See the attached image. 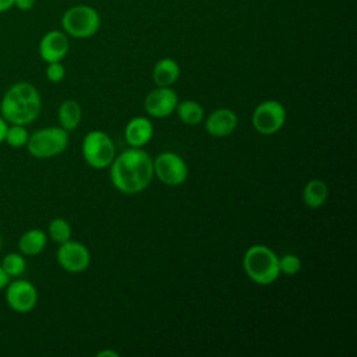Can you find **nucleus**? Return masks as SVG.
<instances>
[{
  "mask_svg": "<svg viewBox=\"0 0 357 357\" xmlns=\"http://www.w3.org/2000/svg\"><path fill=\"white\" fill-rule=\"evenodd\" d=\"M153 178V159L142 148H130L114 156L110 180L123 194L144 191Z\"/></svg>",
  "mask_w": 357,
  "mask_h": 357,
  "instance_id": "nucleus-1",
  "label": "nucleus"
},
{
  "mask_svg": "<svg viewBox=\"0 0 357 357\" xmlns=\"http://www.w3.org/2000/svg\"><path fill=\"white\" fill-rule=\"evenodd\" d=\"M42 99L38 89L26 81L13 84L0 102V116L8 124H29L39 116Z\"/></svg>",
  "mask_w": 357,
  "mask_h": 357,
  "instance_id": "nucleus-2",
  "label": "nucleus"
},
{
  "mask_svg": "<svg viewBox=\"0 0 357 357\" xmlns=\"http://www.w3.org/2000/svg\"><path fill=\"white\" fill-rule=\"evenodd\" d=\"M243 268L247 276L261 286L272 284L280 275L279 257L273 250L262 244L247 248L243 257Z\"/></svg>",
  "mask_w": 357,
  "mask_h": 357,
  "instance_id": "nucleus-3",
  "label": "nucleus"
},
{
  "mask_svg": "<svg viewBox=\"0 0 357 357\" xmlns=\"http://www.w3.org/2000/svg\"><path fill=\"white\" fill-rule=\"evenodd\" d=\"M28 152L38 159H49L63 153L68 146V131L63 127H45L29 134Z\"/></svg>",
  "mask_w": 357,
  "mask_h": 357,
  "instance_id": "nucleus-4",
  "label": "nucleus"
},
{
  "mask_svg": "<svg viewBox=\"0 0 357 357\" xmlns=\"http://www.w3.org/2000/svg\"><path fill=\"white\" fill-rule=\"evenodd\" d=\"M64 32L73 38H89L95 35L100 26V17L93 7L78 4L70 7L61 17Z\"/></svg>",
  "mask_w": 357,
  "mask_h": 357,
  "instance_id": "nucleus-5",
  "label": "nucleus"
},
{
  "mask_svg": "<svg viewBox=\"0 0 357 357\" xmlns=\"http://www.w3.org/2000/svg\"><path fill=\"white\" fill-rule=\"evenodd\" d=\"M82 156L93 169L110 166L116 156V148L112 138L100 130L89 131L82 139Z\"/></svg>",
  "mask_w": 357,
  "mask_h": 357,
  "instance_id": "nucleus-6",
  "label": "nucleus"
},
{
  "mask_svg": "<svg viewBox=\"0 0 357 357\" xmlns=\"http://www.w3.org/2000/svg\"><path fill=\"white\" fill-rule=\"evenodd\" d=\"M286 121L284 106L273 99L261 102L252 112L251 123L255 131L262 135H272L278 132Z\"/></svg>",
  "mask_w": 357,
  "mask_h": 357,
  "instance_id": "nucleus-7",
  "label": "nucleus"
},
{
  "mask_svg": "<svg viewBox=\"0 0 357 357\" xmlns=\"http://www.w3.org/2000/svg\"><path fill=\"white\" fill-rule=\"evenodd\" d=\"M153 176L166 185H180L188 177L185 160L176 152H162L153 160Z\"/></svg>",
  "mask_w": 357,
  "mask_h": 357,
  "instance_id": "nucleus-8",
  "label": "nucleus"
},
{
  "mask_svg": "<svg viewBox=\"0 0 357 357\" xmlns=\"http://www.w3.org/2000/svg\"><path fill=\"white\" fill-rule=\"evenodd\" d=\"M6 303L13 311L26 314L38 303V290L29 280L15 278L6 286Z\"/></svg>",
  "mask_w": 357,
  "mask_h": 357,
  "instance_id": "nucleus-9",
  "label": "nucleus"
},
{
  "mask_svg": "<svg viewBox=\"0 0 357 357\" xmlns=\"http://www.w3.org/2000/svg\"><path fill=\"white\" fill-rule=\"evenodd\" d=\"M56 258L59 265L70 273L84 272L91 264V252L86 245L71 238L59 244Z\"/></svg>",
  "mask_w": 357,
  "mask_h": 357,
  "instance_id": "nucleus-10",
  "label": "nucleus"
},
{
  "mask_svg": "<svg viewBox=\"0 0 357 357\" xmlns=\"http://www.w3.org/2000/svg\"><path fill=\"white\" fill-rule=\"evenodd\" d=\"M178 103V96L170 86H158L151 91L144 102L145 110L149 116L155 119H165L176 112Z\"/></svg>",
  "mask_w": 357,
  "mask_h": 357,
  "instance_id": "nucleus-11",
  "label": "nucleus"
},
{
  "mask_svg": "<svg viewBox=\"0 0 357 357\" xmlns=\"http://www.w3.org/2000/svg\"><path fill=\"white\" fill-rule=\"evenodd\" d=\"M68 49L67 35L61 31H49L39 42V54L46 63L61 61L68 53Z\"/></svg>",
  "mask_w": 357,
  "mask_h": 357,
  "instance_id": "nucleus-12",
  "label": "nucleus"
},
{
  "mask_svg": "<svg viewBox=\"0 0 357 357\" xmlns=\"http://www.w3.org/2000/svg\"><path fill=\"white\" fill-rule=\"evenodd\" d=\"M238 124L237 114L229 109V107H220L213 110L206 121H205V130L212 137H227L230 135Z\"/></svg>",
  "mask_w": 357,
  "mask_h": 357,
  "instance_id": "nucleus-13",
  "label": "nucleus"
},
{
  "mask_svg": "<svg viewBox=\"0 0 357 357\" xmlns=\"http://www.w3.org/2000/svg\"><path fill=\"white\" fill-rule=\"evenodd\" d=\"M153 135V124L149 119L144 116H137L131 119L126 128H124V137L126 142L131 148H142L146 145Z\"/></svg>",
  "mask_w": 357,
  "mask_h": 357,
  "instance_id": "nucleus-14",
  "label": "nucleus"
},
{
  "mask_svg": "<svg viewBox=\"0 0 357 357\" xmlns=\"http://www.w3.org/2000/svg\"><path fill=\"white\" fill-rule=\"evenodd\" d=\"M47 244V234L40 229H29L24 231L18 240V250L25 257L40 254Z\"/></svg>",
  "mask_w": 357,
  "mask_h": 357,
  "instance_id": "nucleus-15",
  "label": "nucleus"
},
{
  "mask_svg": "<svg viewBox=\"0 0 357 357\" xmlns=\"http://www.w3.org/2000/svg\"><path fill=\"white\" fill-rule=\"evenodd\" d=\"M180 77L178 63L170 57L160 59L152 70V78L156 86H170Z\"/></svg>",
  "mask_w": 357,
  "mask_h": 357,
  "instance_id": "nucleus-16",
  "label": "nucleus"
},
{
  "mask_svg": "<svg viewBox=\"0 0 357 357\" xmlns=\"http://www.w3.org/2000/svg\"><path fill=\"white\" fill-rule=\"evenodd\" d=\"M57 117H59L60 127H63L66 131L75 130L79 126L81 117H82V110L79 103L74 99L64 100L59 107Z\"/></svg>",
  "mask_w": 357,
  "mask_h": 357,
  "instance_id": "nucleus-17",
  "label": "nucleus"
},
{
  "mask_svg": "<svg viewBox=\"0 0 357 357\" xmlns=\"http://www.w3.org/2000/svg\"><path fill=\"white\" fill-rule=\"evenodd\" d=\"M326 198H328V185L322 180L312 178L304 185L303 201L308 208L317 209L322 206Z\"/></svg>",
  "mask_w": 357,
  "mask_h": 357,
  "instance_id": "nucleus-18",
  "label": "nucleus"
},
{
  "mask_svg": "<svg viewBox=\"0 0 357 357\" xmlns=\"http://www.w3.org/2000/svg\"><path fill=\"white\" fill-rule=\"evenodd\" d=\"M178 119L187 126H198L204 119V107L195 100H183L177 103Z\"/></svg>",
  "mask_w": 357,
  "mask_h": 357,
  "instance_id": "nucleus-19",
  "label": "nucleus"
},
{
  "mask_svg": "<svg viewBox=\"0 0 357 357\" xmlns=\"http://www.w3.org/2000/svg\"><path fill=\"white\" fill-rule=\"evenodd\" d=\"M0 265L11 279L22 276V273L26 271L25 255H22L21 252H8V254H6L3 257Z\"/></svg>",
  "mask_w": 357,
  "mask_h": 357,
  "instance_id": "nucleus-20",
  "label": "nucleus"
},
{
  "mask_svg": "<svg viewBox=\"0 0 357 357\" xmlns=\"http://www.w3.org/2000/svg\"><path fill=\"white\" fill-rule=\"evenodd\" d=\"M47 236L57 244H61L71 238V226L63 218H54L47 227Z\"/></svg>",
  "mask_w": 357,
  "mask_h": 357,
  "instance_id": "nucleus-21",
  "label": "nucleus"
},
{
  "mask_svg": "<svg viewBox=\"0 0 357 357\" xmlns=\"http://www.w3.org/2000/svg\"><path fill=\"white\" fill-rule=\"evenodd\" d=\"M29 132L24 124H8L4 141L11 148H22L26 145Z\"/></svg>",
  "mask_w": 357,
  "mask_h": 357,
  "instance_id": "nucleus-22",
  "label": "nucleus"
},
{
  "mask_svg": "<svg viewBox=\"0 0 357 357\" xmlns=\"http://www.w3.org/2000/svg\"><path fill=\"white\" fill-rule=\"evenodd\" d=\"M301 269V259L296 254H284L279 258V271L284 275H296Z\"/></svg>",
  "mask_w": 357,
  "mask_h": 357,
  "instance_id": "nucleus-23",
  "label": "nucleus"
},
{
  "mask_svg": "<svg viewBox=\"0 0 357 357\" xmlns=\"http://www.w3.org/2000/svg\"><path fill=\"white\" fill-rule=\"evenodd\" d=\"M46 77L50 82H60L66 77V68L60 61L47 63L46 67Z\"/></svg>",
  "mask_w": 357,
  "mask_h": 357,
  "instance_id": "nucleus-24",
  "label": "nucleus"
},
{
  "mask_svg": "<svg viewBox=\"0 0 357 357\" xmlns=\"http://www.w3.org/2000/svg\"><path fill=\"white\" fill-rule=\"evenodd\" d=\"M35 0H14V6L21 11H28L33 7Z\"/></svg>",
  "mask_w": 357,
  "mask_h": 357,
  "instance_id": "nucleus-25",
  "label": "nucleus"
},
{
  "mask_svg": "<svg viewBox=\"0 0 357 357\" xmlns=\"http://www.w3.org/2000/svg\"><path fill=\"white\" fill-rule=\"evenodd\" d=\"M11 280V278L6 273V271L1 268V265H0V290H3V289H6V286L8 284V282Z\"/></svg>",
  "mask_w": 357,
  "mask_h": 357,
  "instance_id": "nucleus-26",
  "label": "nucleus"
},
{
  "mask_svg": "<svg viewBox=\"0 0 357 357\" xmlns=\"http://www.w3.org/2000/svg\"><path fill=\"white\" fill-rule=\"evenodd\" d=\"M7 126L8 123L0 116V144L4 142V137H6V131H7Z\"/></svg>",
  "mask_w": 357,
  "mask_h": 357,
  "instance_id": "nucleus-27",
  "label": "nucleus"
},
{
  "mask_svg": "<svg viewBox=\"0 0 357 357\" xmlns=\"http://www.w3.org/2000/svg\"><path fill=\"white\" fill-rule=\"evenodd\" d=\"M14 7V0H0V13H4Z\"/></svg>",
  "mask_w": 357,
  "mask_h": 357,
  "instance_id": "nucleus-28",
  "label": "nucleus"
},
{
  "mask_svg": "<svg viewBox=\"0 0 357 357\" xmlns=\"http://www.w3.org/2000/svg\"><path fill=\"white\" fill-rule=\"evenodd\" d=\"M98 357H119V354L116 353V351H113V350H100L98 354H96Z\"/></svg>",
  "mask_w": 357,
  "mask_h": 357,
  "instance_id": "nucleus-29",
  "label": "nucleus"
},
{
  "mask_svg": "<svg viewBox=\"0 0 357 357\" xmlns=\"http://www.w3.org/2000/svg\"><path fill=\"white\" fill-rule=\"evenodd\" d=\"M1 244H3V240H1V234H0V250H1Z\"/></svg>",
  "mask_w": 357,
  "mask_h": 357,
  "instance_id": "nucleus-30",
  "label": "nucleus"
}]
</instances>
